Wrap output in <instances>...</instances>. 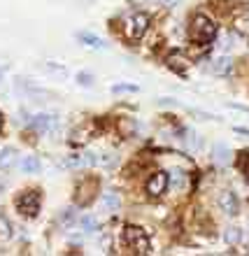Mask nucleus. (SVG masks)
<instances>
[{
  "instance_id": "obj_1",
  "label": "nucleus",
  "mask_w": 249,
  "mask_h": 256,
  "mask_svg": "<svg viewBox=\"0 0 249 256\" xmlns=\"http://www.w3.org/2000/svg\"><path fill=\"white\" fill-rule=\"evenodd\" d=\"M188 35L198 44H210L216 38V24L208 14H196L191 19V26H188Z\"/></svg>"
},
{
  "instance_id": "obj_2",
  "label": "nucleus",
  "mask_w": 249,
  "mask_h": 256,
  "mask_svg": "<svg viewBox=\"0 0 249 256\" xmlns=\"http://www.w3.org/2000/svg\"><path fill=\"white\" fill-rule=\"evenodd\" d=\"M124 240H126V247L135 254H149L152 252V242H149L147 230L142 226H135V224H128L124 228Z\"/></svg>"
},
{
  "instance_id": "obj_3",
  "label": "nucleus",
  "mask_w": 249,
  "mask_h": 256,
  "mask_svg": "<svg viewBox=\"0 0 249 256\" xmlns=\"http://www.w3.org/2000/svg\"><path fill=\"white\" fill-rule=\"evenodd\" d=\"M40 202H42L40 191L28 189V191H21V194L16 196L14 208H16V212H19L21 216H26V219H35L38 212H40Z\"/></svg>"
},
{
  "instance_id": "obj_4",
  "label": "nucleus",
  "mask_w": 249,
  "mask_h": 256,
  "mask_svg": "<svg viewBox=\"0 0 249 256\" xmlns=\"http://www.w3.org/2000/svg\"><path fill=\"white\" fill-rule=\"evenodd\" d=\"M147 30H149V16L144 12H133L124 21V35H126L128 42L142 40Z\"/></svg>"
},
{
  "instance_id": "obj_5",
  "label": "nucleus",
  "mask_w": 249,
  "mask_h": 256,
  "mask_svg": "<svg viewBox=\"0 0 249 256\" xmlns=\"http://www.w3.org/2000/svg\"><path fill=\"white\" fill-rule=\"evenodd\" d=\"M168 175L163 172V170H156V172H152L147 180V184H144V189H147V196L149 198H161L163 194H166V189H168Z\"/></svg>"
},
{
  "instance_id": "obj_6",
  "label": "nucleus",
  "mask_w": 249,
  "mask_h": 256,
  "mask_svg": "<svg viewBox=\"0 0 249 256\" xmlns=\"http://www.w3.org/2000/svg\"><path fill=\"white\" fill-rule=\"evenodd\" d=\"M216 205H219V210H222L224 214H228V216H236L240 212V200H238V196L233 191H222L219 198H216Z\"/></svg>"
},
{
  "instance_id": "obj_7",
  "label": "nucleus",
  "mask_w": 249,
  "mask_h": 256,
  "mask_svg": "<svg viewBox=\"0 0 249 256\" xmlns=\"http://www.w3.org/2000/svg\"><path fill=\"white\" fill-rule=\"evenodd\" d=\"M96 180H84V182L77 186V205H82V208H86V205H91V200H94V194H96Z\"/></svg>"
},
{
  "instance_id": "obj_8",
  "label": "nucleus",
  "mask_w": 249,
  "mask_h": 256,
  "mask_svg": "<svg viewBox=\"0 0 249 256\" xmlns=\"http://www.w3.org/2000/svg\"><path fill=\"white\" fill-rule=\"evenodd\" d=\"M230 70H233V58H230V56H219V58L212 61V72L219 74V77L230 74Z\"/></svg>"
},
{
  "instance_id": "obj_9",
  "label": "nucleus",
  "mask_w": 249,
  "mask_h": 256,
  "mask_svg": "<svg viewBox=\"0 0 249 256\" xmlns=\"http://www.w3.org/2000/svg\"><path fill=\"white\" fill-rule=\"evenodd\" d=\"M33 126L40 130V133H49V130H54L56 126V116L54 114H38L33 119Z\"/></svg>"
},
{
  "instance_id": "obj_10",
  "label": "nucleus",
  "mask_w": 249,
  "mask_h": 256,
  "mask_svg": "<svg viewBox=\"0 0 249 256\" xmlns=\"http://www.w3.org/2000/svg\"><path fill=\"white\" fill-rule=\"evenodd\" d=\"M166 63H168L170 70H175V72H184L186 66H188V58L184 54H180V52H175V54H168Z\"/></svg>"
},
{
  "instance_id": "obj_11",
  "label": "nucleus",
  "mask_w": 249,
  "mask_h": 256,
  "mask_svg": "<svg viewBox=\"0 0 249 256\" xmlns=\"http://www.w3.org/2000/svg\"><path fill=\"white\" fill-rule=\"evenodd\" d=\"M212 156H214L216 166H228L230 163V149L226 144H214L212 147Z\"/></svg>"
},
{
  "instance_id": "obj_12",
  "label": "nucleus",
  "mask_w": 249,
  "mask_h": 256,
  "mask_svg": "<svg viewBox=\"0 0 249 256\" xmlns=\"http://www.w3.org/2000/svg\"><path fill=\"white\" fill-rule=\"evenodd\" d=\"M21 170L26 172V175H38L42 170V163L38 156H26L24 161H21Z\"/></svg>"
},
{
  "instance_id": "obj_13",
  "label": "nucleus",
  "mask_w": 249,
  "mask_h": 256,
  "mask_svg": "<svg viewBox=\"0 0 249 256\" xmlns=\"http://www.w3.org/2000/svg\"><path fill=\"white\" fill-rule=\"evenodd\" d=\"M14 158H16V149L14 147H5L0 152V170H7L14 166Z\"/></svg>"
},
{
  "instance_id": "obj_14",
  "label": "nucleus",
  "mask_w": 249,
  "mask_h": 256,
  "mask_svg": "<svg viewBox=\"0 0 249 256\" xmlns=\"http://www.w3.org/2000/svg\"><path fill=\"white\" fill-rule=\"evenodd\" d=\"M74 219H77V208H66V210H61V214H58V224L66 226V228L72 226Z\"/></svg>"
},
{
  "instance_id": "obj_15",
  "label": "nucleus",
  "mask_w": 249,
  "mask_h": 256,
  "mask_svg": "<svg viewBox=\"0 0 249 256\" xmlns=\"http://www.w3.org/2000/svg\"><path fill=\"white\" fill-rule=\"evenodd\" d=\"M102 205L108 210H119L122 208V198L114 191H108V194H102Z\"/></svg>"
},
{
  "instance_id": "obj_16",
  "label": "nucleus",
  "mask_w": 249,
  "mask_h": 256,
  "mask_svg": "<svg viewBox=\"0 0 249 256\" xmlns=\"http://www.w3.org/2000/svg\"><path fill=\"white\" fill-rule=\"evenodd\" d=\"M77 38H80V42L88 44L91 49H102V47H105V42H102L100 38H96V35H91V33H80Z\"/></svg>"
},
{
  "instance_id": "obj_17",
  "label": "nucleus",
  "mask_w": 249,
  "mask_h": 256,
  "mask_svg": "<svg viewBox=\"0 0 249 256\" xmlns=\"http://www.w3.org/2000/svg\"><path fill=\"white\" fill-rule=\"evenodd\" d=\"M77 224H80V228L84 230V233H94V230L98 228V222H96L94 216H82Z\"/></svg>"
},
{
  "instance_id": "obj_18",
  "label": "nucleus",
  "mask_w": 249,
  "mask_h": 256,
  "mask_svg": "<svg viewBox=\"0 0 249 256\" xmlns=\"http://www.w3.org/2000/svg\"><path fill=\"white\" fill-rule=\"evenodd\" d=\"M224 238H226V242L228 244H238L240 242V238H242V233H240V228H236V226H228L226 233H224Z\"/></svg>"
},
{
  "instance_id": "obj_19",
  "label": "nucleus",
  "mask_w": 249,
  "mask_h": 256,
  "mask_svg": "<svg viewBox=\"0 0 249 256\" xmlns=\"http://www.w3.org/2000/svg\"><path fill=\"white\" fill-rule=\"evenodd\" d=\"M0 236L2 238H12V224L5 214H0Z\"/></svg>"
},
{
  "instance_id": "obj_20",
  "label": "nucleus",
  "mask_w": 249,
  "mask_h": 256,
  "mask_svg": "<svg viewBox=\"0 0 249 256\" xmlns=\"http://www.w3.org/2000/svg\"><path fill=\"white\" fill-rule=\"evenodd\" d=\"M170 175H172V177H168V180H172V184H177V186H182V172H180V170H172Z\"/></svg>"
},
{
  "instance_id": "obj_21",
  "label": "nucleus",
  "mask_w": 249,
  "mask_h": 256,
  "mask_svg": "<svg viewBox=\"0 0 249 256\" xmlns=\"http://www.w3.org/2000/svg\"><path fill=\"white\" fill-rule=\"evenodd\" d=\"M77 80H80V84H84V86H88V84H91V74H80Z\"/></svg>"
},
{
  "instance_id": "obj_22",
  "label": "nucleus",
  "mask_w": 249,
  "mask_h": 256,
  "mask_svg": "<svg viewBox=\"0 0 249 256\" xmlns=\"http://www.w3.org/2000/svg\"><path fill=\"white\" fill-rule=\"evenodd\" d=\"M242 170H244V175L249 177V154H244V161H242Z\"/></svg>"
},
{
  "instance_id": "obj_23",
  "label": "nucleus",
  "mask_w": 249,
  "mask_h": 256,
  "mask_svg": "<svg viewBox=\"0 0 249 256\" xmlns=\"http://www.w3.org/2000/svg\"><path fill=\"white\" fill-rule=\"evenodd\" d=\"M114 91H135V86H114Z\"/></svg>"
},
{
  "instance_id": "obj_24",
  "label": "nucleus",
  "mask_w": 249,
  "mask_h": 256,
  "mask_svg": "<svg viewBox=\"0 0 249 256\" xmlns=\"http://www.w3.org/2000/svg\"><path fill=\"white\" fill-rule=\"evenodd\" d=\"M158 2H166V5H172V2H177V0H158Z\"/></svg>"
},
{
  "instance_id": "obj_25",
  "label": "nucleus",
  "mask_w": 249,
  "mask_h": 256,
  "mask_svg": "<svg viewBox=\"0 0 249 256\" xmlns=\"http://www.w3.org/2000/svg\"><path fill=\"white\" fill-rule=\"evenodd\" d=\"M0 130H2V114H0Z\"/></svg>"
}]
</instances>
